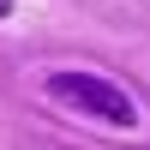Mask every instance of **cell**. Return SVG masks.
Wrapping results in <instances>:
<instances>
[{
  "label": "cell",
  "instance_id": "2",
  "mask_svg": "<svg viewBox=\"0 0 150 150\" xmlns=\"http://www.w3.org/2000/svg\"><path fill=\"white\" fill-rule=\"evenodd\" d=\"M6 12H12V0H0V18H6Z\"/></svg>",
  "mask_w": 150,
  "mask_h": 150
},
{
  "label": "cell",
  "instance_id": "1",
  "mask_svg": "<svg viewBox=\"0 0 150 150\" xmlns=\"http://www.w3.org/2000/svg\"><path fill=\"white\" fill-rule=\"evenodd\" d=\"M48 96L90 114V120H102V126H138V102L120 84L96 78V72H48Z\"/></svg>",
  "mask_w": 150,
  "mask_h": 150
}]
</instances>
